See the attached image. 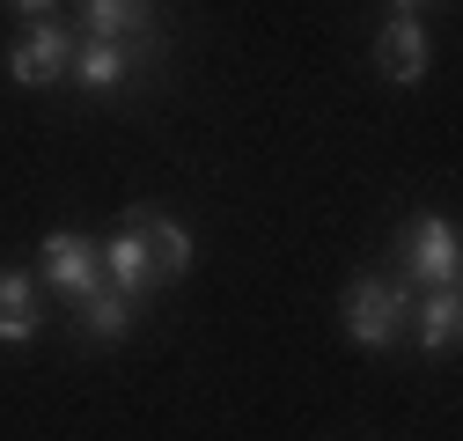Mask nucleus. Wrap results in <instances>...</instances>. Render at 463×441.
I'll return each mask as SVG.
<instances>
[{
    "instance_id": "f257e3e1",
    "label": "nucleus",
    "mask_w": 463,
    "mask_h": 441,
    "mask_svg": "<svg viewBox=\"0 0 463 441\" xmlns=\"http://www.w3.org/2000/svg\"><path fill=\"white\" fill-rule=\"evenodd\" d=\"M184 272H192V229L169 220V213H155V206H133L118 220V236L103 243V280L126 287L133 302L169 287V280H184Z\"/></svg>"
},
{
    "instance_id": "f03ea898",
    "label": "nucleus",
    "mask_w": 463,
    "mask_h": 441,
    "mask_svg": "<svg viewBox=\"0 0 463 441\" xmlns=\"http://www.w3.org/2000/svg\"><path fill=\"white\" fill-rule=\"evenodd\" d=\"M338 316H345V339L361 353H390L404 339V324H412V295L397 280H354L345 302H338Z\"/></svg>"
},
{
    "instance_id": "7ed1b4c3",
    "label": "nucleus",
    "mask_w": 463,
    "mask_h": 441,
    "mask_svg": "<svg viewBox=\"0 0 463 441\" xmlns=\"http://www.w3.org/2000/svg\"><path fill=\"white\" fill-rule=\"evenodd\" d=\"M37 280H52L67 302L96 295V287H103V243H96V236H74V229L44 236V250H37Z\"/></svg>"
},
{
    "instance_id": "20e7f679",
    "label": "nucleus",
    "mask_w": 463,
    "mask_h": 441,
    "mask_svg": "<svg viewBox=\"0 0 463 441\" xmlns=\"http://www.w3.org/2000/svg\"><path fill=\"white\" fill-rule=\"evenodd\" d=\"M67 60H74V30L44 15V23H30V30L15 37L8 74H15L23 89H44V81H60V74H67Z\"/></svg>"
},
{
    "instance_id": "39448f33",
    "label": "nucleus",
    "mask_w": 463,
    "mask_h": 441,
    "mask_svg": "<svg viewBox=\"0 0 463 441\" xmlns=\"http://www.w3.org/2000/svg\"><path fill=\"white\" fill-rule=\"evenodd\" d=\"M74 37L89 44H147L155 0H74Z\"/></svg>"
},
{
    "instance_id": "423d86ee",
    "label": "nucleus",
    "mask_w": 463,
    "mask_h": 441,
    "mask_svg": "<svg viewBox=\"0 0 463 441\" xmlns=\"http://www.w3.org/2000/svg\"><path fill=\"white\" fill-rule=\"evenodd\" d=\"M404 265L420 272L427 287H456V229L441 213H420L412 236H404Z\"/></svg>"
},
{
    "instance_id": "0eeeda50",
    "label": "nucleus",
    "mask_w": 463,
    "mask_h": 441,
    "mask_svg": "<svg viewBox=\"0 0 463 441\" xmlns=\"http://www.w3.org/2000/svg\"><path fill=\"white\" fill-rule=\"evenodd\" d=\"M375 67L390 74V81H427V67H434V52H427V30H420V15H390V30L375 37Z\"/></svg>"
},
{
    "instance_id": "6e6552de",
    "label": "nucleus",
    "mask_w": 463,
    "mask_h": 441,
    "mask_svg": "<svg viewBox=\"0 0 463 441\" xmlns=\"http://www.w3.org/2000/svg\"><path fill=\"white\" fill-rule=\"evenodd\" d=\"M74 316H81V331H89L96 346H110V339H126V331L140 324V302H133L126 287H110V280H103L96 295H81V302H74Z\"/></svg>"
},
{
    "instance_id": "1a4fd4ad",
    "label": "nucleus",
    "mask_w": 463,
    "mask_h": 441,
    "mask_svg": "<svg viewBox=\"0 0 463 441\" xmlns=\"http://www.w3.org/2000/svg\"><path fill=\"white\" fill-rule=\"evenodd\" d=\"M30 339H37V280L0 265V346H30Z\"/></svg>"
},
{
    "instance_id": "9d476101",
    "label": "nucleus",
    "mask_w": 463,
    "mask_h": 441,
    "mask_svg": "<svg viewBox=\"0 0 463 441\" xmlns=\"http://www.w3.org/2000/svg\"><path fill=\"white\" fill-rule=\"evenodd\" d=\"M67 74L81 81V89H118L126 74H133V44H89V37H74V60H67Z\"/></svg>"
},
{
    "instance_id": "9b49d317",
    "label": "nucleus",
    "mask_w": 463,
    "mask_h": 441,
    "mask_svg": "<svg viewBox=\"0 0 463 441\" xmlns=\"http://www.w3.org/2000/svg\"><path fill=\"white\" fill-rule=\"evenodd\" d=\"M456 331H463V302H456V287H434V302L420 309V346L427 353H449Z\"/></svg>"
},
{
    "instance_id": "f8f14e48",
    "label": "nucleus",
    "mask_w": 463,
    "mask_h": 441,
    "mask_svg": "<svg viewBox=\"0 0 463 441\" xmlns=\"http://www.w3.org/2000/svg\"><path fill=\"white\" fill-rule=\"evenodd\" d=\"M8 15H30V23H44V15H60V0H0Z\"/></svg>"
},
{
    "instance_id": "ddd939ff",
    "label": "nucleus",
    "mask_w": 463,
    "mask_h": 441,
    "mask_svg": "<svg viewBox=\"0 0 463 441\" xmlns=\"http://www.w3.org/2000/svg\"><path fill=\"white\" fill-rule=\"evenodd\" d=\"M390 8H397V15H420V0H390Z\"/></svg>"
}]
</instances>
